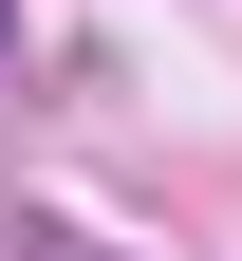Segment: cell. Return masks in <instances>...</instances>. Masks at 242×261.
Returning a JSON list of instances; mask_svg holds the SVG:
<instances>
[{
  "instance_id": "cell-1",
  "label": "cell",
  "mask_w": 242,
  "mask_h": 261,
  "mask_svg": "<svg viewBox=\"0 0 242 261\" xmlns=\"http://www.w3.org/2000/svg\"><path fill=\"white\" fill-rule=\"evenodd\" d=\"M0 38H19V19H0Z\"/></svg>"
}]
</instances>
